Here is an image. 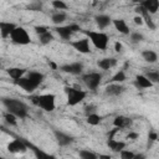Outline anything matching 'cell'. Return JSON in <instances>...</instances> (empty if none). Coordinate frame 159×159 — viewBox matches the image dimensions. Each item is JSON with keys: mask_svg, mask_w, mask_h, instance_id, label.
<instances>
[{"mask_svg": "<svg viewBox=\"0 0 159 159\" xmlns=\"http://www.w3.org/2000/svg\"><path fill=\"white\" fill-rule=\"evenodd\" d=\"M45 80V75L39 72V71H30L27 76L21 77L20 80L15 81V84L22 88L27 93H32Z\"/></svg>", "mask_w": 159, "mask_h": 159, "instance_id": "obj_1", "label": "cell"}, {"mask_svg": "<svg viewBox=\"0 0 159 159\" xmlns=\"http://www.w3.org/2000/svg\"><path fill=\"white\" fill-rule=\"evenodd\" d=\"M1 103L4 104L6 112L14 114L16 118L24 119L29 114V107L25 102L17 99V98H11V97H4L1 98Z\"/></svg>", "mask_w": 159, "mask_h": 159, "instance_id": "obj_2", "label": "cell"}, {"mask_svg": "<svg viewBox=\"0 0 159 159\" xmlns=\"http://www.w3.org/2000/svg\"><path fill=\"white\" fill-rule=\"evenodd\" d=\"M31 102L45 112H52L56 108V96L53 93H43L31 96Z\"/></svg>", "mask_w": 159, "mask_h": 159, "instance_id": "obj_3", "label": "cell"}, {"mask_svg": "<svg viewBox=\"0 0 159 159\" xmlns=\"http://www.w3.org/2000/svg\"><path fill=\"white\" fill-rule=\"evenodd\" d=\"M86 37L88 39L89 42H92V45L98 48V50H106L108 46V35L102 32V31H92V30H81Z\"/></svg>", "mask_w": 159, "mask_h": 159, "instance_id": "obj_4", "label": "cell"}, {"mask_svg": "<svg viewBox=\"0 0 159 159\" xmlns=\"http://www.w3.org/2000/svg\"><path fill=\"white\" fill-rule=\"evenodd\" d=\"M65 93L67 96V104L73 107L77 106L78 103H81L86 97H87V92L80 88H75V87H65Z\"/></svg>", "mask_w": 159, "mask_h": 159, "instance_id": "obj_5", "label": "cell"}, {"mask_svg": "<svg viewBox=\"0 0 159 159\" xmlns=\"http://www.w3.org/2000/svg\"><path fill=\"white\" fill-rule=\"evenodd\" d=\"M10 40L14 43L21 45V46L29 45L31 42V39H30V35H29L27 30L25 27H22V26H16L15 27V30L10 35Z\"/></svg>", "mask_w": 159, "mask_h": 159, "instance_id": "obj_6", "label": "cell"}, {"mask_svg": "<svg viewBox=\"0 0 159 159\" xmlns=\"http://www.w3.org/2000/svg\"><path fill=\"white\" fill-rule=\"evenodd\" d=\"M82 81L88 89L96 91L102 82V75L99 72H88L82 75Z\"/></svg>", "mask_w": 159, "mask_h": 159, "instance_id": "obj_7", "label": "cell"}, {"mask_svg": "<svg viewBox=\"0 0 159 159\" xmlns=\"http://www.w3.org/2000/svg\"><path fill=\"white\" fill-rule=\"evenodd\" d=\"M55 32L62 39V40H70L71 36L75 34V32H78L81 31L82 29L80 27V25L77 24H70V25H65V26H56L55 29Z\"/></svg>", "mask_w": 159, "mask_h": 159, "instance_id": "obj_8", "label": "cell"}, {"mask_svg": "<svg viewBox=\"0 0 159 159\" xmlns=\"http://www.w3.org/2000/svg\"><path fill=\"white\" fill-rule=\"evenodd\" d=\"M7 150L11 154H24V153L27 152V145H26L24 139L15 138L14 140H11L7 144Z\"/></svg>", "mask_w": 159, "mask_h": 159, "instance_id": "obj_9", "label": "cell"}, {"mask_svg": "<svg viewBox=\"0 0 159 159\" xmlns=\"http://www.w3.org/2000/svg\"><path fill=\"white\" fill-rule=\"evenodd\" d=\"M53 135L60 147H67L75 142V138L71 134H68L63 130H60V129H53Z\"/></svg>", "mask_w": 159, "mask_h": 159, "instance_id": "obj_10", "label": "cell"}, {"mask_svg": "<svg viewBox=\"0 0 159 159\" xmlns=\"http://www.w3.org/2000/svg\"><path fill=\"white\" fill-rule=\"evenodd\" d=\"M60 71L65 72V73H70V75H81L83 71V63L77 61V62H71V63H65L61 65Z\"/></svg>", "mask_w": 159, "mask_h": 159, "instance_id": "obj_11", "label": "cell"}, {"mask_svg": "<svg viewBox=\"0 0 159 159\" xmlns=\"http://www.w3.org/2000/svg\"><path fill=\"white\" fill-rule=\"evenodd\" d=\"M70 45L80 53H89L91 52V47H89V41L87 37H83V39H78V40H75V41H71Z\"/></svg>", "mask_w": 159, "mask_h": 159, "instance_id": "obj_12", "label": "cell"}, {"mask_svg": "<svg viewBox=\"0 0 159 159\" xmlns=\"http://www.w3.org/2000/svg\"><path fill=\"white\" fill-rule=\"evenodd\" d=\"M24 140H25V139H24ZM25 143H26V145H27V149L32 150V153H34V155H35V159H57L53 154H50V153L43 152L42 149H40V148H37L36 145L29 143L27 140H25Z\"/></svg>", "mask_w": 159, "mask_h": 159, "instance_id": "obj_13", "label": "cell"}, {"mask_svg": "<svg viewBox=\"0 0 159 159\" xmlns=\"http://www.w3.org/2000/svg\"><path fill=\"white\" fill-rule=\"evenodd\" d=\"M124 91H125V88H124V86L122 83H108L106 86V88H104L106 96H109V97L120 96Z\"/></svg>", "mask_w": 159, "mask_h": 159, "instance_id": "obj_14", "label": "cell"}, {"mask_svg": "<svg viewBox=\"0 0 159 159\" xmlns=\"http://www.w3.org/2000/svg\"><path fill=\"white\" fill-rule=\"evenodd\" d=\"M17 25L14 24V22H10V21H0V35L2 39H7L10 37L11 32L15 30Z\"/></svg>", "mask_w": 159, "mask_h": 159, "instance_id": "obj_15", "label": "cell"}, {"mask_svg": "<svg viewBox=\"0 0 159 159\" xmlns=\"http://www.w3.org/2000/svg\"><path fill=\"white\" fill-rule=\"evenodd\" d=\"M133 124V119L125 116H117L113 119V125L119 128V129H124V128H129Z\"/></svg>", "mask_w": 159, "mask_h": 159, "instance_id": "obj_16", "label": "cell"}, {"mask_svg": "<svg viewBox=\"0 0 159 159\" xmlns=\"http://www.w3.org/2000/svg\"><path fill=\"white\" fill-rule=\"evenodd\" d=\"M112 24H113V26L116 27V30L119 34H122V35H129L130 34L129 26L127 25L125 20H123V19H114V20H112Z\"/></svg>", "mask_w": 159, "mask_h": 159, "instance_id": "obj_17", "label": "cell"}, {"mask_svg": "<svg viewBox=\"0 0 159 159\" xmlns=\"http://www.w3.org/2000/svg\"><path fill=\"white\" fill-rule=\"evenodd\" d=\"M116 65H117V58H114V57H104V58H101L97 61V66L104 71L113 68Z\"/></svg>", "mask_w": 159, "mask_h": 159, "instance_id": "obj_18", "label": "cell"}, {"mask_svg": "<svg viewBox=\"0 0 159 159\" xmlns=\"http://www.w3.org/2000/svg\"><path fill=\"white\" fill-rule=\"evenodd\" d=\"M139 5L148 11V14H155L159 9V1L158 0H144L142 2H139Z\"/></svg>", "mask_w": 159, "mask_h": 159, "instance_id": "obj_19", "label": "cell"}, {"mask_svg": "<svg viewBox=\"0 0 159 159\" xmlns=\"http://www.w3.org/2000/svg\"><path fill=\"white\" fill-rule=\"evenodd\" d=\"M107 147L114 152V153H119L120 150L125 149V142H122V140H117V139H109L107 138Z\"/></svg>", "mask_w": 159, "mask_h": 159, "instance_id": "obj_20", "label": "cell"}, {"mask_svg": "<svg viewBox=\"0 0 159 159\" xmlns=\"http://www.w3.org/2000/svg\"><path fill=\"white\" fill-rule=\"evenodd\" d=\"M94 21H96L97 26L102 30V29H106L107 26H109L112 24V17L109 15H106V14H99L94 17Z\"/></svg>", "mask_w": 159, "mask_h": 159, "instance_id": "obj_21", "label": "cell"}, {"mask_svg": "<svg viewBox=\"0 0 159 159\" xmlns=\"http://www.w3.org/2000/svg\"><path fill=\"white\" fill-rule=\"evenodd\" d=\"M6 73L15 82V81L20 80L21 77H24V75L26 73V70L25 68H21V67H9V68H6Z\"/></svg>", "mask_w": 159, "mask_h": 159, "instance_id": "obj_22", "label": "cell"}, {"mask_svg": "<svg viewBox=\"0 0 159 159\" xmlns=\"http://www.w3.org/2000/svg\"><path fill=\"white\" fill-rule=\"evenodd\" d=\"M134 86L138 89L139 88H150V87H153V83L144 75H137L135 80H134Z\"/></svg>", "mask_w": 159, "mask_h": 159, "instance_id": "obj_23", "label": "cell"}, {"mask_svg": "<svg viewBox=\"0 0 159 159\" xmlns=\"http://www.w3.org/2000/svg\"><path fill=\"white\" fill-rule=\"evenodd\" d=\"M66 19H67V14L65 11H56L51 15V21L56 26H61V24H63Z\"/></svg>", "mask_w": 159, "mask_h": 159, "instance_id": "obj_24", "label": "cell"}, {"mask_svg": "<svg viewBox=\"0 0 159 159\" xmlns=\"http://www.w3.org/2000/svg\"><path fill=\"white\" fill-rule=\"evenodd\" d=\"M142 57L148 63H155L158 61V53L153 50H144L142 51Z\"/></svg>", "mask_w": 159, "mask_h": 159, "instance_id": "obj_25", "label": "cell"}, {"mask_svg": "<svg viewBox=\"0 0 159 159\" xmlns=\"http://www.w3.org/2000/svg\"><path fill=\"white\" fill-rule=\"evenodd\" d=\"M125 80H127V76L124 70H119L112 76V78L109 80V83H123Z\"/></svg>", "mask_w": 159, "mask_h": 159, "instance_id": "obj_26", "label": "cell"}, {"mask_svg": "<svg viewBox=\"0 0 159 159\" xmlns=\"http://www.w3.org/2000/svg\"><path fill=\"white\" fill-rule=\"evenodd\" d=\"M53 40H55V36H53V34L51 31H47V32H45L42 35H39V41H40L41 45H48Z\"/></svg>", "mask_w": 159, "mask_h": 159, "instance_id": "obj_27", "label": "cell"}, {"mask_svg": "<svg viewBox=\"0 0 159 159\" xmlns=\"http://www.w3.org/2000/svg\"><path fill=\"white\" fill-rule=\"evenodd\" d=\"M78 155H80V159H98L97 154L88 149H81L78 152Z\"/></svg>", "mask_w": 159, "mask_h": 159, "instance_id": "obj_28", "label": "cell"}, {"mask_svg": "<svg viewBox=\"0 0 159 159\" xmlns=\"http://www.w3.org/2000/svg\"><path fill=\"white\" fill-rule=\"evenodd\" d=\"M101 120H102V117L97 113H91L87 116V123L89 125H98L101 123Z\"/></svg>", "mask_w": 159, "mask_h": 159, "instance_id": "obj_29", "label": "cell"}, {"mask_svg": "<svg viewBox=\"0 0 159 159\" xmlns=\"http://www.w3.org/2000/svg\"><path fill=\"white\" fill-rule=\"evenodd\" d=\"M144 76H145L153 84H155V83L159 82V72H158V71H145Z\"/></svg>", "mask_w": 159, "mask_h": 159, "instance_id": "obj_30", "label": "cell"}, {"mask_svg": "<svg viewBox=\"0 0 159 159\" xmlns=\"http://www.w3.org/2000/svg\"><path fill=\"white\" fill-rule=\"evenodd\" d=\"M51 5L57 11H63V10H67V7H68L67 4L62 0H53V1H51Z\"/></svg>", "mask_w": 159, "mask_h": 159, "instance_id": "obj_31", "label": "cell"}, {"mask_svg": "<svg viewBox=\"0 0 159 159\" xmlns=\"http://www.w3.org/2000/svg\"><path fill=\"white\" fill-rule=\"evenodd\" d=\"M129 39H130L132 43H139V42H142L144 40V36H143V34L135 31V32H130L129 34Z\"/></svg>", "mask_w": 159, "mask_h": 159, "instance_id": "obj_32", "label": "cell"}, {"mask_svg": "<svg viewBox=\"0 0 159 159\" xmlns=\"http://www.w3.org/2000/svg\"><path fill=\"white\" fill-rule=\"evenodd\" d=\"M4 119H5V122H6L7 124H10V125H17V118H16L14 114L9 113V112H6V113L4 114Z\"/></svg>", "mask_w": 159, "mask_h": 159, "instance_id": "obj_33", "label": "cell"}, {"mask_svg": "<svg viewBox=\"0 0 159 159\" xmlns=\"http://www.w3.org/2000/svg\"><path fill=\"white\" fill-rule=\"evenodd\" d=\"M26 9L30 10V11H41V10H42V4H41L40 1H35V2L29 4V5L26 6Z\"/></svg>", "mask_w": 159, "mask_h": 159, "instance_id": "obj_34", "label": "cell"}, {"mask_svg": "<svg viewBox=\"0 0 159 159\" xmlns=\"http://www.w3.org/2000/svg\"><path fill=\"white\" fill-rule=\"evenodd\" d=\"M119 157H120V159H133L134 153L129 149H123L119 152Z\"/></svg>", "mask_w": 159, "mask_h": 159, "instance_id": "obj_35", "label": "cell"}, {"mask_svg": "<svg viewBox=\"0 0 159 159\" xmlns=\"http://www.w3.org/2000/svg\"><path fill=\"white\" fill-rule=\"evenodd\" d=\"M34 30H35V32L37 34V36H39V35H42V34H45V32H47V31H50V29H48L47 26H43V25L35 26Z\"/></svg>", "mask_w": 159, "mask_h": 159, "instance_id": "obj_36", "label": "cell"}, {"mask_svg": "<svg viewBox=\"0 0 159 159\" xmlns=\"http://www.w3.org/2000/svg\"><path fill=\"white\" fill-rule=\"evenodd\" d=\"M84 113L88 116L91 113H96V106L94 104H88L84 107Z\"/></svg>", "mask_w": 159, "mask_h": 159, "instance_id": "obj_37", "label": "cell"}, {"mask_svg": "<svg viewBox=\"0 0 159 159\" xmlns=\"http://www.w3.org/2000/svg\"><path fill=\"white\" fill-rule=\"evenodd\" d=\"M157 139H158V133H157L155 130H150L149 134H148V140H150V142H155Z\"/></svg>", "mask_w": 159, "mask_h": 159, "instance_id": "obj_38", "label": "cell"}, {"mask_svg": "<svg viewBox=\"0 0 159 159\" xmlns=\"http://www.w3.org/2000/svg\"><path fill=\"white\" fill-rule=\"evenodd\" d=\"M119 130H120L119 128L114 127V128H113L112 130H109V132H108V138H109V139H114V135H116V134H117V133H118Z\"/></svg>", "mask_w": 159, "mask_h": 159, "instance_id": "obj_39", "label": "cell"}, {"mask_svg": "<svg viewBox=\"0 0 159 159\" xmlns=\"http://www.w3.org/2000/svg\"><path fill=\"white\" fill-rule=\"evenodd\" d=\"M133 20H134V24H135V25L142 26V25L144 24V21H143V19H142V16H139V15H135Z\"/></svg>", "mask_w": 159, "mask_h": 159, "instance_id": "obj_40", "label": "cell"}, {"mask_svg": "<svg viewBox=\"0 0 159 159\" xmlns=\"http://www.w3.org/2000/svg\"><path fill=\"white\" fill-rule=\"evenodd\" d=\"M138 138H139V134L137 132H129L128 135H127V139H132V140L138 139Z\"/></svg>", "mask_w": 159, "mask_h": 159, "instance_id": "obj_41", "label": "cell"}, {"mask_svg": "<svg viewBox=\"0 0 159 159\" xmlns=\"http://www.w3.org/2000/svg\"><path fill=\"white\" fill-rule=\"evenodd\" d=\"M114 50H116V52H122L123 45H122L119 41H116V42H114Z\"/></svg>", "mask_w": 159, "mask_h": 159, "instance_id": "obj_42", "label": "cell"}, {"mask_svg": "<svg viewBox=\"0 0 159 159\" xmlns=\"http://www.w3.org/2000/svg\"><path fill=\"white\" fill-rule=\"evenodd\" d=\"M133 159H147V155L144 153H137V154H134Z\"/></svg>", "mask_w": 159, "mask_h": 159, "instance_id": "obj_43", "label": "cell"}, {"mask_svg": "<svg viewBox=\"0 0 159 159\" xmlns=\"http://www.w3.org/2000/svg\"><path fill=\"white\" fill-rule=\"evenodd\" d=\"M97 157H98V159H112V157L109 154H98Z\"/></svg>", "mask_w": 159, "mask_h": 159, "instance_id": "obj_44", "label": "cell"}, {"mask_svg": "<svg viewBox=\"0 0 159 159\" xmlns=\"http://www.w3.org/2000/svg\"><path fill=\"white\" fill-rule=\"evenodd\" d=\"M48 65H50V67H51L52 70H57V68H58V66H57L55 62H52V61H50V62H48Z\"/></svg>", "mask_w": 159, "mask_h": 159, "instance_id": "obj_45", "label": "cell"}, {"mask_svg": "<svg viewBox=\"0 0 159 159\" xmlns=\"http://www.w3.org/2000/svg\"><path fill=\"white\" fill-rule=\"evenodd\" d=\"M0 159H6V158H5V157H1V155H0Z\"/></svg>", "mask_w": 159, "mask_h": 159, "instance_id": "obj_46", "label": "cell"}, {"mask_svg": "<svg viewBox=\"0 0 159 159\" xmlns=\"http://www.w3.org/2000/svg\"><path fill=\"white\" fill-rule=\"evenodd\" d=\"M0 67H1V63H0Z\"/></svg>", "mask_w": 159, "mask_h": 159, "instance_id": "obj_47", "label": "cell"}]
</instances>
